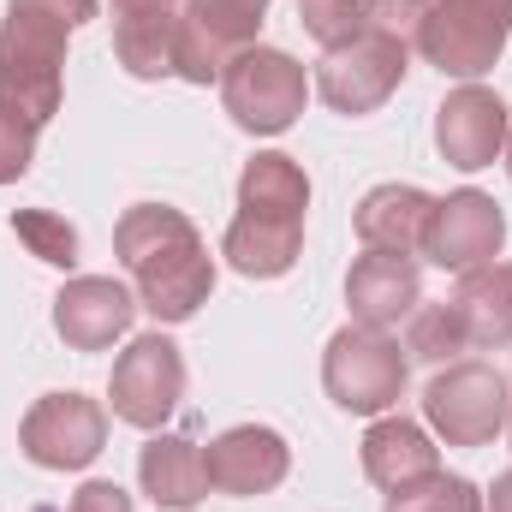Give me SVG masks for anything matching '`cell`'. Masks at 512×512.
<instances>
[{"mask_svg": "<svg viewBox=\"0 0 512 512\" xmlns=\"http://www.w3.org/2000/svg\"><path fill=\"white\" fill-rule=\"evenodd\" d=\"M114 251L137 280V304L155 322H191L215 292V262H209L203 233L167 203L126 209L114 227Z\"/></svg>", "mask_w": 512, "mask_h": 512, "instance_id": "cell-1", "label": "cell"}, {"mask_svg": "<svg viewBox=\"0 0 512 512\" xmlns=\"http://www.w3.org/2000/svg\"><path fill=\"white\" fill-rule=\"evenodd\" d=\"M66 24L6 6L0 24V102H12L18 114H30L36 126H48L60 114V72H66Z\"/></svg>", "mask_w": 512, "mask_h": 512, "instance_id": "cell-2", "label": "cell"}, {"mask_svg": "<svg viewBox=\"0 0 512 512\" xmlns=\"http://www.w3.org/2000/svg\"><path fill=\"white\" fill-rule=\"evenodd\" d=\"M322 387L340 411L352 417H382L387 405H399L405 393V352L387 328H364V322H346L334 340H328V358H322Z\"/></svg>", "mask_w": 512, "mask_h": 512, "instance_id": "cell-3", "label": "cell"}, {"mask_svg": "<svg viewBox=\"0 0 512 512\" xmlns=\"http://www.w3.org/2000/svg\"><path fill=\"white\" fill-rule=\"evenodd\" d=\"M507 36L512 0H435L411 48L447 78H483L507 54Z\"/></svg>", "mask_w": 512, "mask_h": 512, "instance_id": "cell-4", "label": "cell"}, {"mask_svg": "<svg viewBox=\"0 0 512 512\" xmlns=\"http://www.w3.org/2000/svg\"><path fill=\"white\" fill-rule=\"evenodd\" d=\"M304 96H310L304 66L292 54H280V48H262V42L245 48V54H233L227 72H221L227 114L245 131H256V137H280V131L304 114Z\"/></svg>", "mask_w": 512, "mask_h": 512, "instance_id": "cell-5", "label": "cell"}, {"mask_svg": "<svg viewBox=\"0 0 512 512\" xmlns=\"http://www.w3.org/2000/svg\"><path fill=\"white\" fill-rule=\"evenodd\" d=\"M423 411L435 423V435L447 447H483L507 429L512 417V393H507V376L495 364H447L435 382L423 387Z\"/></svg>", "mask_w": 512, "mask_h": 512, "instance_id": "cell-6", "label": "cell"}, {"mask_svg": "<svg viewBox=\"0 0 512 512\" xmlns=\"http://www.w3.org/2000/svg\"><path fill=\"white\" fill-rule=\"evenodd\" d=\"M405 66H411V48H405V42H393L382 30H364V36H352V42H340V48L322 54L316 90H322V102H328L334 114H346V120H352V114H376L387 96L399 90Z\"/></svg>", "mask_w": 512, "mask_h": 512, "instance_id": "cell-7", "label": "cell"}, {"mask_svg": "<svg viewBox=\"0 0 512 512\" xmlns=\"http://www.w3.org/2000/svg\"><path fill=\"white\" fill-rule=\"evenodd\" d=\"M268 18V0H185L179 12V60L173 72L185 84H209L227 72L233 54L256 48Z\"/></svg>", "mask_w": 512, "mask_h": 512, "instance_id": "cell-8", "label": "cell"}, {"mask_svg": "<svg viewBox=\"0 0 512 512\" xmlns=\"http://www.w3.org/2000/svg\"><path fill=\"white\" fill-rule=\"evenodd\" d=\"M102 441H108V417L84 393H42L18 423V447L42 471H84L102 453Z\"/></svg>", "mask_w": 512, "mask_h": 512, "instance_id": "cell-9", "label": "cell"}, {"mask_svg": "<svg viewBox=\"0 0 512 512\" xmlns=\"http://www.w3.org/2000/svg\"><path fill=\"white\" fill-rule=\"evenodd\" d=\"M114 417H126L131 429H161L173 417V405L185 399V358L167 334H143L131 340L108 376Z\"/></svg>", "mask_w": 512, "mask_h": 512, "instance_id": "cell-10", "label": "cell"}, {"mask_svg": "<svg viewBox=\"0 0 512 512\" xmlns=\"http://www.w3.org/2000/svg\"><path fill=\"white\" fill-rule=\"evenodd\" d=\"M501 245H507V215H501V203L489 191H453V197H441L435 215H429V227H423V256L435 268H453V274L495 262Z\"/></svg>", "mask_w": 512, "mask_h": 512, "instance_id": "cell-11", "label": "cell"}, {"mask_svg": "<svg viewBox=\"0 0 512 512\" xmlns=\"http://www.w3.org/2000/svg\"><path fill=\"white\" fill-rule=\"evenodd\" d=\"M512 120H507V102L483 84H465L453 90L441 108H435V143L453 167L477 173V167H495V155L507 149Z\"/></svg>", "mask_w": 512, "mask_h": 512, "instance_id": "cell-12", "label": "cell"}, {"mask_svg": "<svg viewBox=\"0 0 512 512\" xmlns=\"http://www.w3.org/2000/svg\"><path fill=\"white\" fill-rule=\"evenodd\" d=\"M131 316H137V298H131L114 274H78V280H66L60 298H54V328H60V340H66L72 352H102V346H114L131 328Z\"/></svg>", "mask_w": 512, "mask_h": 512, "instance_id": "cell-13", "label": "cell"}, {"mask_svg": "<svg viewBox=\"0 0 512 512\" xmlns=\"http://www.w3.org/2000/svg\"><path fill=\"white\" fill-rule=\"evenodd\" d=\"M203 459H209V489L239 495V501L280 489L286 471H292V447H286L274 429H262V423H239V429L215 435Z\"/></svg>", "mask_w": 512, "mask_h": 512, "instance_id": "cell-14", "label": "cell"}, {"mask_svg": "<svg viewBox=\"0 0 512 512\" xmlns=\"http://www.w3.org/2000/svg\"><path fill=\"white\" fill-rule=\"evenodd\" d=\"M346 304H352V322H364V328H393V322H405V316L423 304V274H417L411 256L364 251L352 262Z\"/></svg>", "mask_w": 512, "mask_h": 512, "instance_id": "cell-15", "label": "cell"}, {"mask_svg": "<svg viewBox=\"0 0 512 512\" xmlns=\"http://www.w3.org/2000/svg\"><path fill=\"white\" fill-rule=\"evenodd\" d=\"M137 483H143V495L155 507L185 512V507H197V501H209V459L185 435H155L137 453Z\"/></svg>", "mask_w": 512, "mask_h": 512, "instance_id": "cell-16", "label": "cell"}, {"mask_svg": "<svg viewBox=\"0 0 512 512\" xmlns=\"http://www.w3.org/2000/svg\"><path fill=\"white\" fill-rule=\"evenodd\" d=\"M435 215V197L417 191V185H376L364 203H358V239L370 251H393L411 256L423 251V227Z\"/></svg>", "mask_w": 512, "mask_h": 512, "instance_id": "cell-17", "label": "cell"}, {"mask_svg": "<svg viewBox=\"0 0 512 512\" xmlns=\"http://www.w3.org/2000/svg\"><path fill=\"white\" fill-rule=\"evenodd\" d=\"M429 471H441V453H435V441L417 423H405V417L370 423V435H364V477L376 489L393 495V489H405V483H417Z\"/></svg>", "mask_w": 512, "mask_h": 512, "instance_id": "cell-18", "label": "cell"}, {"mask_svg": "<svg viewBox=\"0 0 512 512\" xmlns=\"http://www.w3.org/2000/svg\"><path fill=\"white\" fill-rule=\"evenodd\" d=\"M447 304L465 322V340L471 346H512V268L507 262L465 268L459 274V292Z\"/></svg>", "mask_w": 512, "mask_h": 512, "instance_id": "cell-19", "label": "cell"}, {"mask_svg": "<svg viewBox=\"0 0 512 512\" xmlns=\"http://www.w3.org/2000/svg\"><path fill=\"white\" fill-rule=\"evenodd\" d=\"M304 251V221H274V215H239L227 227L221 256L245 274V280H280Z\"/></svg>", "mask_w": 512, "mask_h": 512, "instance_id": "cell-20", "label": "cell"}, {"mask_svg": "<svg viewBox=\"0 0 512 512\" xmlns=\"http://www.w3.org/2000/svg\"><path fill=\"white\" fill-rule=\"evenodd\" d=\"M310 209V179L292 155L262 149L239 173V215H274V221H304Z\"/></svg>", "mask_w": 512, "mask_h": 512, "instance_id": "cell-21", "label": "cell"}, {"mask_svg": "<svg viewBox=\"0 0 512 512\" xmlns=\"http://www.w3.org/2000/svg\"><path fill=\"white\" fill-rule=\"evenodd\" d=\"M114 54L131 78H167L179 60V12L114 18Z\"/></svg>", "mask_w": 512, "mask_h": 512, "instance_id": "cell-22", "label": "cell"}, {"mask_svg": "<svg viewBox=\"0 0 512 512\" xmlns=\"http://www.w3.org/2000/svg\"><path fill=\"white\" fill-rule=\"evenodd\" d=\"M387 512H483V495H477L465 477L429 471V477L393 489V495H387Z\"/></svg>", "mask_w": 512, "mask_h": 512, "instance_id": "cell-23", "label": "cell"}, {"mask_svg": "<svg viewBox=\"0 0 512 512\" xmlns=\"http://www.w3.org/2000/svg\"><path fill=\"white\" fill-rule=\"evenodd\" d=\"M405 352L423 358V364H453L459 352H471L465 322L453 316V304H423V310H411V346H405Z\"/></svg>", "mask_w": 512, "mask_h": 512, "instance_id": "cell-24", "label": "cell"}, {"mask_svg": "<svg viewBox=\"0 0 512 512\" xmlns=\"http://www.w3.org/2000/svg\"><path fill=\"white\" fill-rule=\"evenodd\" d=\"M298 24L322 48H340V42L370 30V0H298Z\"/></svg>", "mask_w": 512, "mask_h": 512, "instance_id": "cell-25", "label": "cell"}, {"mask_svg": "<svg viewBox=\"0 0 512 512\" xmlns=\"http://www.w3.org/2000/svg\"><path fill=\"white\" fill-rule=\"evenodd\" d=\"M12 233L30 245V256H42L48 268H72L78 262V233L60 215H48V209H18L12 215Z\"/></svg>", "mask_w": 512, "mask_h": 512, "instance_id": "cell-26", "label": "cell"}, {"mask_svg": "<svg viewBox=\"0 0 512 512\" xmlns=\"http://www.w3.org/2000/svg\"><path fill=\"white\" fill-rule=\"evenodd\" d=\"M36 120L30 114H18L12 102H0V185H12V179H24L30 173V161H36Z\"/></svg>", "mask_w": 512, "mask_h": 512, "instance_id": "cell-27", "label": "cell"}, {"mask_svg": "<svg viewBox=\"0 0 512 512\" xmlns=\"http://www.w3.org/2000/svg\"><path fill=\"white\" fill-rule=\"evenodd\" d=\"M429 6L435 0H370V30H382L393 42H417V30H423V18H429Z\"/></svg>", "mask_w": 512, "mask_h": 512, "instance_id": "cell-28", "label": "cell"}, {"mask_svg": "<svg viewBox=\"0 0 512 512\" xmlns=\"http://www.w3.org/2000/svg\"><path fill=\"white\" fill-rule=\"evenodd\" d=\"M6 6L42 12V18H54V24H66V30H78V24H90V18H96V0H6Z\"/></svg>", "mask_w": 512, "mask_h": 512, "instance_id": "cell-29", "label": "cell"}, {"mask_svg": "<svg viewBox=\"0 0 512 512\" xmlns=\"http://www.w3.org/2000/svg\"><path fill=\"white\" fill-rule=\"evenodd\" d=\"M66 512H131V495L120 483H84Z\"/></svg>", "mask_w": 512, "mask_h": 512, "instance_id": "cell-30", "label": "cell"}, {"mask_svg": "<svg viewBox=\"0 0 512 512\" xmlns=\"http://www.w3.org/2000/svg\"><path fill=\"white\" fill-rule=\"evenodd\" d=\"M179 0H114V18H143V12H173Z\"/></svg>", "mask_w": 512, "mask_h": 512, "instance_id": "cell-31", "label": "cell"}, {"mask_svg": "<svg viewBox=\"0 0 512 512\" xmlns=\"http://www.w3.org/2000/svg\"><path fill=\"white\" fill-rule=\"evenodd\" d=\"M489 512H512V471L507 477H495V489H489Z\"/></svg>", "mask_w": 512, "mask_h": 512, "instance_id": "cell-32", "label": "cell"}, {"mask_svg": "<svg viewBox=\"0 0 512 512\" xmlns=\"http://www.w3.org/2000/svg\"><path fill=\"white\" fill-rule=\"evenodd\" d=\"M507 167H512V137H507Z\"/></svg>", "mask_w": 512, "mask_h": 512, "instance_id": "cell-33", "label": "cell"}, {"mask_svg": "<svg viewBox=\"0 0 512 512\" xmlns=\"http://www.w3.org/2000/svg\"><path fill=\"white\" fill-rule=\"evenodd\" d=\"M507 423H512V417H507Z\"/></svg>", "mask_w": 512, "mask_h": 512, "instance_id": "cell-34", "label": "cell"}]
</instances>
